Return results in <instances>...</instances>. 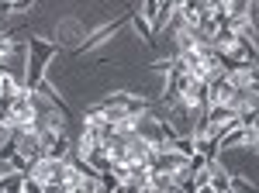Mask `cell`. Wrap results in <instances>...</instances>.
I'll use <instances>...</instances> for the list:
<instances>
[{"instance_id": "12", "label": "cell", "mask_w": 259, "mask_h": 193, "mask_svg": "<svg viewBox=\"0 0 259 193\" xmlns=\"http://www.w3.org/2000/svg\"><path fill=\"white\" fill-rule=\"evenodd\" d=\"M7 138H11V124H7V121H0V145H4Z\"/></svg>"}, {"instance_id": "7", "label": "cell", "mask_w": 259, "mask_h": 193, "mask_svg": "<svg viewBox=\"0 0 259 193\" xmlns=\"http://www.w3.org/2000/svg\"><path fill=\"white\" fill-rule=\"evenodd\" d=\"M128 24L135 28V35H139V41H142V45H152L156 31H152V24H149V18H145L142 11H128Z\"/></svg>"}, {"instance_id": "5", "label": "cell", "mask_w": 259, "mask_h": 193, "mask_svg": "<svg viewBox=\"0 0 259 193\" xmlns=\"http://www.w3.org/2000/svg\"><path fill=\"white\" fill-rule=\"evenodd\" d=\"M207 173H211V190L214 193H232V173L221 166V155L207 162Z\"/></svg>"}, {"instance_id": "9", "label": "cell", "mask_w": 259, "mask_h": 193, "mask_svg": "<svg viewBox=\"0 0 259 193\" xmlns=\"http://www.w3.org/2000/svg\"><path fill=\"white\" fill-rule=\"evenodd\" d=\"M18 190H24V193H45V186H41L31 173H24V176H21V186H18Z\"/></svg>"}, {"instance_id": "3", "label": "cell", "mask_w": 259, "mask_h": 193, "mask_svg": "<svg viewBox=\"0 0 259 193\" xmlns=\"http://www.w3.org/2000/svg\"><path fill=\"white\" fill-rule=\"evenodd\" d=\"M252 145V128L249 124H232L225 135L218 138V152H232V149H249Z\"/></svg>"}, {"instance_id": "10", "label": "cell", "mask_w": 259, "mask_h": 193, "mask_svg": "<svg viewBox=\"0 0 259 193\" xmlns=\"http://www.w3.org/2000/svg\"><path fill=\"white\" fill-rule=\"evenodd\" d=\"M11 4H14V14H24V11L35 7V0H11Z\"/></svg>"}, {"instance_id": "13", "label": "cell", "mask_w": 259, "mask_h": 193, "mask_svg": "<svg viewBox=\"0 0 259 193\" xmlns=\"http://www.w3.org/2000/svg\"><path fill=\"white\" fill-rule=\"evenodd\" d=\"M249 149L259 155V128H252V145H249Z\"/></svg>"}, {"instance_id": "6", "label": "cell", "mask_w": 259, "mask_h": 193, "mask_svg": "<svg viewBox=\"0 0 259 193\" xmlns=\"http://www.w3.org/2000/svg\"><path fill=\"white\" fill-rule=\"evenodd\" d=\"M0 59L11 66L14 59H28V49H21L18 41H14V35H11V31H0Z\"/></svg>"}, {"instance_id": "4", "label": "cell", "mask_w": 259, "mask_h": 193, "mask_svg": "<svg viewBox=\"0 0 259 193\" xmlns=\"http://www.w3.org/2000/svg\"><path fill=\"white\" fill-rule=\"evenodd\" d=\"M52 38H56V41H73V49H76V45L87 38V28H83L76 18H66L59 28H56V35H52Z\"/></svg>"}, {"instance_id": "8", "label": "cell", "mask_w": 259, "mask_h": 193, "mask_svg": "<svg viewBox=\"0 0 259 193\" xmlns=\"http://www.w3.org/2000/svg\"><path fill=\"white\" fill-rule=\"evenodd\" d=\"M142 14L149 18L152 31H156V28H159V0H142Z\"/></svg>"}, {"instance_id": "11", "label": "cell", "mask_w": 259, "mask_h": 193, "mask_svg": "<svg viewBox=\"0 0 259 193\" xmlns=\"http://www.w3.org/2000/svg\"><path fill=\"white\" fill-rule=\"evenodd\" d=\"M11 14H14V4L11 0H0V21H7Z\"/></svg>"}, {"instance_id": "2", "label": "cell", "mask_w": 259, "mask_h": 193, "mask_svg": "<svg viewBox=\"0 0 259 193\" xmlns=\"http://www.w3.org/2000/svg\"><path fill=\"white\" fill-rule=\"evenodd\" d=\"M124 24H128V11H124V18H114V21H107V24H100V28H94V31H87V38H83L73 52H76V56H83V52H90V49L111 45V41L124 31Z\"/></svg>"}, {"instance_id": "1", "label": "cell", "mask_w": 259, "mask_h": 193, "mask_svg": "<svg viewBox=\"0 0 259 193\" xmlns=\"http://www.w3.org/2000/svg\"><path fill=\"white\" fill-rule=\"evenodd\" d=\"M56 56H59V41L56 38H41V35L28 38V59H24V86L28 90H35L38 79H45V69Z\"/></svg>"}]
</instances>
